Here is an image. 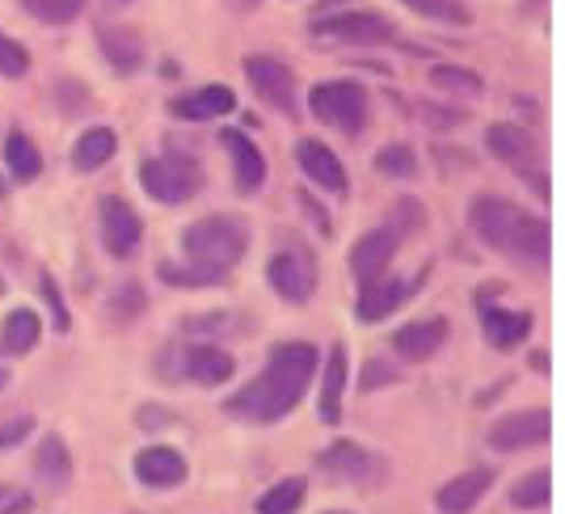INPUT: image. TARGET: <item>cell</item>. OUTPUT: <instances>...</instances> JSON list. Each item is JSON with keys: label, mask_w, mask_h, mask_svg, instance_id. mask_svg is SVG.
Returning <instances> with one entry per match:
<instances>
[{"label": "cell", "mask_w": 565, "mask_h": 514, "mask_svg": "<svg viewBox=\"0 0 565 514\" xmlns=\"http://www.w3.org/2000/svg\"><path fill=\"white\" fill-rule=\"evenodd\" d=\"M305 481L300 476H287L279 481L270 493H262L258 497V514H296L300 511V502H305Z\"/></svg>", "instance_id": "obj_30"}, {"label": "cell", "mask_w": 565, "mask_h": 514, "mask_svg": "<svg viewBox=\"0 0 565 514\" xmlns=\"http://www.w3.org/2000/svg\"><path fill=\"white\" fill-rule=\"evenodd\" d=\"M486 148L494 152L498 161L507 164H532L541 157V143L532 131H523L519 122H494L490 131H486Z\"/></svg>", "instance_id": "obj_17"}, {"label": "cell", "mask_w": 565, "mask_h": 514, "mask_svg": "<svg viewBox=\"0 0 565 514\" xmlns=\"http://www.w3.org/2000/svg\"><path fill=\"white\" fill-rule=\"evenodd\" d=\"M173 414H166L161 405H152V409H140V426L143 430H157V421H169Z\"/></svg>", "instance_id": "obj_41"}, {"label": "cell", "mask_w": 565, "mask_h": 514, "mask_svg": "<svg viewBox=\"0 0 565 514\" xmlns=\"http://www.w3.org/2000/svg\"><path fill=\"white\" fill-rule=\"evenodd\" d=\"M245 76H249L254 94L266 106H275L282 115H296L300 110L296 106V76H291V68L282 60H275V55H245Z\"/></svg>", "instance_id": "obj_8"}, {"label": "cell", "mask_w": 565, "mask_h": 514, "mask_svg": "<svg viewBox=\"0 0 565 514\" xmlns=\"http://www.w3.org/2000/svg\"><path fill=\"white\" fill-rule=\"evenodd\" d=\"M481 325H486L490 346L511 351V346H519V342L532 333V317H527V312H511V308L481 304Z\"/></svg>", "instance_id": "obj_21"}, {"label": "cell", "mask_w": 565, "mask_h": 514, "mask_svg": "<svg viewBox=\"0 0 565 514\" xmlns=\"http://www.w3.org/2000/svg\"><path fill=\"white\" fill-rule=\"evenodd\" d=\"M430 85H435V89H448V94H465V97H477L486 89L481 76L472 68H460V64H435V68H430Z\"/></svg>", "instance_id": "obj_31"}, {"label": "cell", "mask_w": 565, "mask_h": 514, "mask_svg": "<svg viewBox=\"0 0 565 514\" xmlns=\"http://www.w3.org/2000/svg\"><path fill=\"white\" fill-rule=\"evenodd\" d=\"M220 140H224V148L233 152L236 190H241V194H254V190H262V182H266V157L254 148V140H249V136H241V131H224Z\"/></svg>", "instance_id": "obj_19"}, {"label": "cell", "mask_w": 565, "mask_h": 514, "mask_svg": "<svg viewBox=\"0 0 565 514\" xmlns=\"http://www.w3.org/2000/svg\"><path fill=\"white\" fill-rule=\"evenodd\" d=\"M296 161L308 173V182H317V186L330 190V194H347V169H342V161L321 140L296 143Z\"/></svg>", "instance_id": "obj_14"}, {"label": "cell", "mask_w": 565, "mask_h": 514, "mask_svg": "<svg viewBox=\"0 0 565 514\" xmlns=\"http://www.w3.org/2000/svg\"><path fill=\"white\" fill-rule=\"evenodd\" d=\"M233 106H236V97L228 85H203V89H194L190 97H173V101H169V110L178 118H190V122L228 115Z\"/></svg>", "instance_id": "obj_20"}, {"label": "cell", "mask_w": 565, "mask_h": 514, "mask_svg": "<svg viewBox=\"0 0 565 514\" xmlns=\"http://www.w3.org/2000/svg\"><path fill=\"white\" fill-rule=\"evenodd\" d=\"M30 18H39V22L47 25H68L81 9H85V0H18Z\"/></svg>", "instance_id": "obj_34"}, {"label": "cell", "mask_w": 565, "mask_h": 514, "mask_svg": "<svg viewBox=\"0 0 565 514\" xmlns=\"http://www.w3.org/2000/svg\"><path fill=\"white\" fill-rule=\"evenodd\" d=\"M308 34L321 39V43H359V47L397 39L393 22H384L380 13H321L317 22L308 25Z\"/></svg>", "instance_id": "obj_7"}, {"label": "cell", "mask_w": 565, "mask_h": 514, "mask_svg": "<svg viewBox=\"0 0 565 514\" xmlns=\"http://www.w3.org/2000/svg\"><path fill=\"white\" fill-rule=\"evenodd\" d=\"M469 224L498 254L519 257V261H548V219L527 215L507 199H490V194L472 199Z\"/></svg>", "instance_id": "obj_2"}, {"label": "cell", "mask_w": 565, "mask_h": 514, "mask_svg": "<svg viewBox=\"0 0 565 514\" xmlns=\"http://www.w3.org/2000/svg\"><path fill=\"white\" fill-rule=\"evenodd\" d=\"M110 157H115V131H110V127H89V131L76 140V148H72V164H76L81 173H94V169H102Z\"/></svg>", "instance_id": "obj_27"}, {"label": "cell", "mask_w": 565, "mask_h": 514, "mask_svg": "<svg viewBox=\"0 0 565 514\" xmlns=\"http://www.w3.org/2000/svg\"><path fill=\"white\" fill-rule=\"evenodd\" d=\"M43 300H47V308L55 312V329H60V333H68L72 329L68 308H64V296H60V282L51 279V275H43Z\"/></svg>", "instance_id": "obj_38"}, {"label": "cell", "mask_w": 565, "mask_h": 514, "mask_svg": "<svg viewBox=\"0 0 565 514\" xmlns=\"http://www.w3.org/2000/svg\"><path fill=\"white\" fill-rule=\"evenodd\" d=\"M548 435H553L548 409H519L490 426V447L494 451H527V447L548 443Z\"/></svg>", "instance_id": "obj_10"}, {"label": "cell", "mask_w": 565, "mask_h": 514, "mask_svg": "<svg viewBox=\"0 0 565 514\" xmlns=\"http://www.w3.org/2000/svg\"><path fill=\"white\" fill-rule=\"evenodd\" d=\"M405 9L423 13L426 22H448V25H469L472 13L460 4V0H401Z\"/></svg>", "instance_id": "obj_32"}, {"label": "cell", "mask_w": 565, "mask_h": 514, "mask_svg": "<svg viewBox=\"0 0 565 514\" xmlns=\"http://www.w3.org/2000/svg\"><path fill=\"white\" fill-rule=\"evenodd\" d=\"M157 275L173 287H207V282H220L224 270H212V266H199V261H186V266H173V261H161Z\"/></svg>", "instance_id": "obj_33"}, {"label": "cell", "mask_w": 565, "mask_h": 514, "mask_svg": "<svg viewBox=\"0 0 565 514\" xmlns=\"http://www.w3.org/2000/svg\"><path fill=\"white\" fill-rule=\"evenodd\" d=\"M270 287L279 291L287 304H308L312 300V291H317V257L308 245L300 240H291V245H282L279 254L270 257Z\"/></svg>", "instance_id": "obj_6"}, {"label": "cell", "mask_w": 565, "mask_h": 514, "mask_svg": "<svg viewBox=\"0 0 565 514\" xmlns=\"http://www.w3.org/2000/svg\"><path fill=\"white\" fill-rule=\"evenodd\" d=\"M39 338H43V321H39V312H30V308L9 312V317H4V325H0V358L30 354L34 346H39Z\"/></svg>", "instance_id": "obj_23"}, {"label": "cell", "mask_w": 565, "mask_h": 514, "mask_svg": "<svg viewBox=\"0 0 565 514\" xmlns=\"http://www.w3.org/2000/svg\"><path fill=\"white\" fill-rule=\"evenodd\" d=\"M97 43H102V55H106V64L122 76H131V72L143 68V47L136 34H127V30H115V25H102L97 30Z\"/></svg>", "instance_id": "obj_25"}, {"label": "cell", "mask_w": 565, "mask_h": 514, "mask_svg": "<svg viewBox=\"0 0 565 514\" xmlns=\"http://www.w3.org/2000/svg\"><path fill=\"white\" fill-rule=\"evenodd\" d=\"M97 219H102V245H106L115 257H131L136 249H140L143 224L127 199L106 194V199L97 203Z\"/></svg>", "instance_id": "obj_9"}, {"label": "cell", "mask_w": 565, "mask_h": 514, "mask_svg": "<svg viewBox=\"0 0 565 514\" xmlns=\"http://www.w3.org/2000/svg\"><path fill=\"white\" fill-rule=\"evenodd\" d=\"M376 173H384V178H414V173H418L414 148H409V143H388V148H380Z\"/></svg>", "instance_id": "obj_35"}, {"label": "cell", "mask_w": 565, "mask_h": 514, "mask_svg": "<svg viewBox=\"0 0 565 514\" xmlns=\"http://www.w3.org/2000/svg\"><path fill=\"white\" fill-rule=\"evenodd\" d=\"M448 342V321L444 317H430V321H414V325H401L393 333V351L401 358H430Z\"/></svg>", "instance_id": "obj_18"}, {"label": "cell", "mask_w": 565, "mask_h": 514, "mask_svg": "<svg viewBox=\"0 0 565 514\" xmlns=\"http://www.w3.org/2000/svg\"><path fill=\"white\" fill-rule=\"evenodd\" d=\"M317 367H321L317 346H308V342H282V346L270 351L266 372H262L258 379H249V384L228 400V409H233L236 418L262 421V426L287 418V414L300 405V397L308 393Z\"/></svg>", "instance_id": "obj_1"}, {"label": "cell", "mask_w": 565, "mask_h": 514, "mask_svg": "<svg viewBox=\"0 0 565 514\" xmlns=\"http://www.w3.org/2000/svg\"><path fill=\"white\" fill-rule=\"evenodd\" d=\"M136 481L148 490H173L186 481V456L178 447H148L136 456Z\"/></svg>", "instance_id": "obj_12"}, {"label": "cell", "mask_w": 565, "mask_h": 514, "mask_svg": "<svg viewBox=\"0 0 565 514\" xmlns=\"http://www.w3.org/2000/svg\"><path fill=\"white\" fill-rule=\"evenodd\" d=\"M34 476L51 485V490H64L72 481V460H68V443L60 435H47L39 451H34Z\"/></svg>", "instance_id": "obj_26"}, {"label": "cell", "mask_w": 565, "mask_h": 514, "mask_svg": "<svg viewBox=\"0 0 565 514\" xmlns=\"http://www.w3.org/2000/svg\"><path fill=\"white\" fill-rule=\"evenodd\" d=\"M0 194H4V182H0Z\"/></svg>", "instance_id": "obj_44"}, {"label": "cell", "mask_w": 565, "mask_h": 514, "mask_svg": "<svg viewBox=\"0 0 565 514\" xmlns=\"http://www.w3.org/2000/svg\"><path fill=\"white\" fill-rule=\"evenodd\" d=\"M393 379H397V372H393V367H384L380 358H372V363H367V372H363V379H359V388H363V393H372L376 384H393Z\"/></svg>", "instance_id": "obj_40"}, {"label": "cell", "mask_w": 565, "mask_h": 514, "mask_svg": "<svg viewBox=\"0 0 565 514\" xmlns=\"http://www.w3.org/2000/svg\"><path fill=\"white\" fill-rule=\"evenodd\" d=\"M34 430V418H13L0 426V451H9V447H18Z\"/></svg>", "instance_id": "obj_39"}, {"label": "cell", "mask_w": 565, "mask_h": 514, "mask_svg": "<svg viewBox=\"0 0 565 514\" xmlns=\"http://www.w3.org/2000/svg\"><path fill=\"white\" fill-rule=\"evenodd\" d=\"M548 497H553V476H548V468H536V472L519 476L515 485H511V506H515V511H541V506H548Z\"/></svg>", "instance_id": "obj_29"}, {"label": "cell", "mask_w": 565, "mask_h": 514, "mask_svg": "<svg viewBox=\"0 0 565 514\" xmlns=\"http://www.w3.org/2000/svg\"><path fill=\"white\" fill-rule=\"evenodd\" d=\"M414 287H418V279L414 282H401V279H376L367 282L363 291H359V304H354V312H359V321L363 325H376V321H388L393 312H397L409 296H414Z\"/></svg>", "instance_id": "obj_13"}, {"label": "cell", "mask_w": 565, "mask_h": 514, "mask_svg": "<svg viewBox=\"0 0 565 514\" xmlns=\"http://www.w3.org/2000/svg\"><path fill=\"white\" fill-rule=\"evenodd\" d=\"M186 333H245V317H236V312H207V317L186 321Z\"/></svg>", "instance_id": "obj_36"}, {"label": "cell", "mask_w": 565, "mask_h": 514, "mask_svg": "<svg viewBox=\"0 0 565 514\" xmlns=\"http://www.w3.org/2000/svg\"><path fill=\"white\" fill-rule=\"evenodd\" d=\"M4 164H9V173L18 182H34L43 173V157H39V148L30 143L25 131H9L4 136Z\"/></svg>", "instance_id": "obj_28"}, {"label": "cell", "mask_w": 565, "mask_h": 514, "mask_svg": "<svg viewBox=\"0 0 565 514\" xmlns=\"http://www.w3.org/2000/svg\"><path fill=\"white\" fill-rule=\"evenodd\" d=\"M494 485V472L490 468H472V472H460L456 481H448L444 490L435 493V506L439 514H469L486 493Z\"/></svg>", "instance_id": "obj_15"}, {"label": "cell", "mask_w": 565, "mask_h": 514, "mask_svg": "<svg viewBox=\"0 0 565 514\" xmlns=\"http://www.w3.org/2000/svg\"><path fill=\"white\" fill-rule=\"evenodd\" d=\"M4 388H9V372H0V393H4Z\"/></svg>", "instance_id": "obj_42"}, {"label": "cell", "mask_w": 565, "mask_h": 514, "mask_svg": "<svg viewBox=\"0 0 565 514\" xmlns=\"http://www.w3.org/2000/svg\"><path fill=\"white\" fill-rule=\"evenodd\" d=\"M317 468H326L338 481H363L376 472V456H367L359 443H333L317 456Z\"/></svg>", "instance_id": "obj_22"}, {"label": "cell", "mask_w": 565, "mask_h": 514, "mask_svg": "<svg viewBox=\"0 0 565 514\" xmlns=\"http://www.w3.org/2000/svg\"><path fill=\"white\" fill-rule=\"evenodd\" d=\"M110 4H131V0H110Z\"/></svg>", "instance_id": "obj_43"}, {"label": "cell", "mask_w": 565, "mask_h": 514, "mask_svg": "<svg viewBox=\"0 0 565 514\" xmlns=\"http://www.w3.org/2000/svg\"><path fill=\"white\" fill-rule=\"evenodd\" d=\"M342 393H347V351L333 346L330 358H326V372H321V405H317L326 426L342 421Z\"/></svg>", "instance_id": "obj_24"}, {"label": "cell", "mask_w": 565, "mask_h": 514, "mask_svg": "<svg viewBox=\"0 0 565 514\" xmlns=\"http://www.w3.org/2000/svg\"><path fill=\"white\" fill-rule=\"evenodd\" d=\"M401 236L393 228H376V233L359 236L351 249V275L359 279V287H367V282H376L384 270H388V261L397 254Z\"/></svg>", "instance_id": "obj_11"}, {"label": "cell", "mask_w": 565, "mask_h": 514, "mask_svg": "<svg viewBox=\"0 0 565 514\" xmlns=\"http://www.w3.org/2000/svg\"><path fill=\"white\" fill-rule=\"evenodd\" d=\"M330 514H342V511H330Z\"/></svg>", "instance_id": "obj_45"}, {"label": "cell", "mask_w": 565, "mask_h": 514, "mask_svg": "<svg viewBox=\"0 0 565 514\" xmlns=\"http://www.w3.org/2000/svg\"><path fill=\"white\" fill-rule=\"evenodd\" d=\"M30 72V55L18 39H9V34H0V76H9V81H18Z\"/></svg>", "instance_id": "obj_37"}, {"label": "cell", "mask_w": 565, "mask_h": 514, "mask_svg": "<svg viewBox=\"0 0 565 514\" xmlns=\"http://www.w3.org/2000/svg\"><path fill=\"white\" fill-rule=\"evenodd\" d=\"M241 4H249V0H241Z\"/></svg>", "instance_id": "obj_46"}, {"label": "cell", "mask_w": 565, "mask_h": 514, "mask_svg": "<svg viewBox=\"0 0 565 514\" xmlns=\"http://www.w3.org/2000/svg\"><path fill=\"white\" fill-rule=\"evenodd\" d=\"M182 249H186V261H199V266H212V270L228 275L249 249V228L236 215H207V219L190 224L182 233Z\"/></svg>", "instance_id": "obj_3"}, {"label": "cell", "mask_w": 565, "mask_h": 514, "mask_svg": "<svg viewBox=\"0 0 565 514\" xmlns=\"http://www.w3.org/2000/svg\"><path fill=\"white\" fill-rule=\"evenodd\" d=\"M140 186L148 190V199L178 207L190 203L203 190V164L186 157V152H169V157H148L140 164Z\"/></svg>", "instance_id": "obj_4"}, {"label": "cell", "mask_w": 565, "mask_h": 514, "mask_svg": "<svg viewBox=\"0 0 565 514\" xmlns=\"http://www.w3.org/2000/svg\"><path fill=\"white\" fill-rule=\"evenodd\" d=\"M236 372V358L224 346H190L182 354V375H190L194 384H203V388H220V384H228Z\"/></svg>", "instance_id": "obj_16"}, {"label": "cell", "mask_w": 565, "mask_h": 514, "mask_svg": "<svg viewBox=\"0 0 565 514\" xmlns=\"http://www.w3.org/2000/svg\"><path fill=\"white\" fill-rule=\"evenodd\" d=\"M308 110L347 136H359L367 122V94L354 81H317L308 89Z\"/></svg>", "instance_id": "obj_5"}]
</instances>
